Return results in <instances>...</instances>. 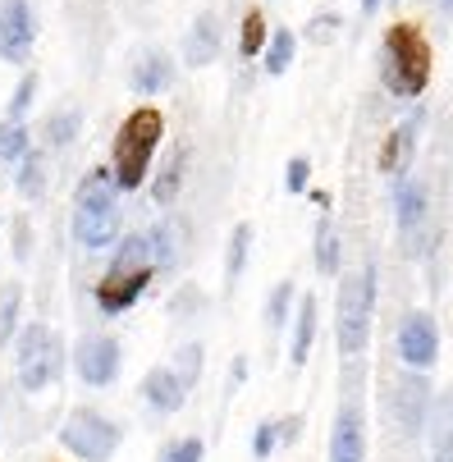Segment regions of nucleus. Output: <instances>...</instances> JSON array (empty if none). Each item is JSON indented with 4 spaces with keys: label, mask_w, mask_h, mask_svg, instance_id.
Listing matches in <instances>:
<instances>
[{
    "label": "nucleus",
    "mask_w": 453,
    "mask_h": 462,
    "mask_svg": "<svg viewBox=\"0 0 453 462\" xmlns=\"http://www.w3.org/2000/svg\"><path fill=\"white\" fill-rule=\"evenodd\" d=\"M143 399L156 408V412H179L188 403V384L174 375V366H152L143 375Z\"/></svg>",
    "instance_id": "16"
},
{
    "label": "nucleus",
    "mask_w": 453,
    "mask_h": 462,
    "mask_svg": "<svg viewBox=\"0 0 453 462\" xmlns=\"http://www.w3.org/2000/svg\"><path fill=\"white\" fill-rule=\"evenodd\" d=\"M399 357L408 371H430L439 357V329L430 311H408L399 325Z\"/></svg>",
    "instance_id": "10"
},
{
    "label": "nucleus",
    "mask_w": 453,
    "mask_h": 462,
    "mask_svg": "<svg viewBox=\"0 0 453 462\" xmlns=\"http://www.w3.org/2000/svg\"><path fill=\"white\" fill-rule=\"evenodd\" d=\"M266 42H271L266 14H262V10H247V14H243V32H238V55H243V60H256V55L266 51Z\"/></svg>",
    "instance_id": "25"
},
{
    "label": "nucleus",
    "mask_w": 453,
    "mask_h": 462,
    "mask_svg": "<svg viewBox=\"0 0 453 462\" xmlns=\"http://www.w3.org/2000/svg\"><path fill=\"white\" fill-rule=\"evenodd\" d=\"M275 444H280V421H262L256 426V435H252V457H271L275 453Z\"/></svg>",
    "instance_id": "33"
},
{
    "label": "nucleus",
    "mask_w": 453,
    "mask_h": 462,
    "mask_svg": "<svg viewBox=\"0 0 453 462\" xmlns=\"http://www.w3.org/2000/svg\"><path fill=\"white\" fill-rule=\"evenodd\" d=\"M14 188L28 197V202H37V197L46 192V161H42V152H23L19 156V174H14Z\"/></svg>",
    "instance_id": "24"
},
{
    "label": "nucleus",
    "mask_w": 453,
    "mask_h": 462,
    "mask_svg": "<svg viewBox=\"0 0 453 462\" xmlns=\"http://www.w3.org/2000/svg\"><path fill=\"white\" fill-rule=\"evenodd\" d=\"M170 83H174V60L165 51H143L134 60V69H128V88L138 97H161Z\"/></svg>",
    "instance_id": "15"
},
{
    "label": "nucleus",
    "mask_w": 453,
    "mask_h": 462,
    "mask_svg": "<svg viewBox=\"0 0 453 462\" xmlns=\"http://www.w3.org/2000/svg\"><path fill=\"white\" fill-rule=\"evenodd\" d=\"M28 147H32V134H28L23 119H5V124H0V161L19 165V156H23Z\"/></svg>",
    "instance_id": "28"
},
{
    "label": "nucleus",
    "mask_w": 453,
    "mask_h": 462,
    "mask_svg": "<svg viewBox=\"0 0 453 462\" xmlns=\"http://www.w3.org/2000/svg\"><path fill=\"white\" fill-rule=\"evenodd\" d=\"M435 55L417 23H394L380 42V83L394 97H421L430 88Z\"/></svg>",
    "instance_id": "4"
},
{
    "label": "nucleus",
    "mask_w": 453,
    "mask_h": 462,
    "mask_svg": "<svg viewBox=\"0 0 453 462\" xmlns=\"http://www.w3.org/2000/svg\"><path fill=\"white\" fill-rule=\"evenodd\" d=\"M152 275H156V266H152V238L147 234H124L115 243V256H110L101 284H97L101 316H124L128 307L147 293Z\"/></svg>",
    "instance_id": "2"
},
{
    "label": "nucleus",
    "mask_w": 453,
    "mask_h": 462,
    "mask_svg": "<svg viewBox=\"0 0 453 462\" xmlns=\"http://www.w3.org/2000/svg\"><path fill=\"white\" fill-rule=\"evenodd\" d=\"M330 462H366V426H362V412H357L353 403L339 408V417H335Z\"/></svg>",
    "instance_id": "14"
},
{
    "label": "nucleus",
    "mask_w": 453,
    "mask_h": 462,
    "mask_svg": "<svg viewBox=\"0 0 453 462\" xmlns=\"http://www.w3.org/2000/svg\"><path fill=\"white\" fill-rule=\"evenodd\" d=\"M293 51H298V37L289 32V28H275L271 32V42H266V74L271 79H280V74H289V64H293Z\"/></svg>",
    "instance_id": "26"
},
{
    "label": "nucleus",
    "mask_w": 453,
    "mask_h": 462,
    "mask_svg": "<svg viewBox=\"0 0 453 462\" xmlns=\"http://www.w3.org/2000/svg\"><path fill=\"white\" fill-rule=\"evenodd\" d=\"M371 316H375V266L366 261L362 271L339 280V298H335V339L344 357H357L366 348Z\"/></svg>",
    "instance_id": "5"
},
{
    "label": "nucleus",
    "mask_w": 453,
    "mask_h": 462,
    "mask_svg": "<svg viewBox=\"0 0 453 462\" xmlns=\"http://www.w3.org/2000/svg\"><path fill=\"white\" fill-rule=\"evenodd\" d=\"M119 366H124L119 339H110V335H88V339H79V348H74V371H79L83 384L106 389V384L119 380Z\"/></svg>",
    "instance_id": "8"
},
{
    "label": "nucleus",
    "mask_w": 453,
    "mask_h": 462,
    "mask_svg": "<svg viewBox=\"0 0 453 462\" xmlns=\"http://www.w3.org/2000/svg\"><path fill=\"white\" fill-rule=\"evenodd\" d=\"M316 271L320 275H339L344 271V238H339L330 216L316 225Z\"/></svg>",
    "instance_id": "20"
},
{
    "label": "nucleus",
    "mask_w": 453,
    "mask_h": 462,
    "mask_svg": "<svg viewBox=\"0 0 453 462\" xmlns=\"http://www.w3.org/2000/svg\"><path fill=\"white\" fill-rule=\"evenodd\" d=\"M174 375L192 389L198 384V375H202V344H183L179 348V357H174Z\"/></svg>",
    "instance_id": "31"
},
{
    "label": "nucleus",
    "mask_w": 453,
    "mask_h": 462,
    "mask_svg": "<svg viewBox=\"0 0 453 462\" xmlns=\"http://www.w3.org/2000/svg\"><path fill=\"white\" fill-rule=\"evenodd\" d=\"M339 32H344V19H339V14H316V19L307 23V42H311V46H330Z\"/></svg>",
    "instance_id": "32"
},
{
    "label": "nucleus",
    "mask_w": 453,
    "mask_h": 462,
    "mask_svg": "<svg viewBox=\"0 0 453 462\" xmlns=\"http://www.w3.org/2000/svg\"><path fill=\"white\" fill-rule=\"evenodd\" d=\"M307 179H311V161H307V156H293V161L284 165V188H289V192H307Z\"/></svg>",
    "instance_id": "35"
},
{
    "label": "nucleus",
    "mask_w": 453,
    "mask_h": 462,
    "mask_svg": "<svg viewBox=\"0 0 453 462\" xmlns=\"http://www.w3.org/2000/svg\"><path fill=\"white\" fill-rule=\"evenodd\" d=\"M37 88H42V79H37V74H23V79H19V88H14V97H10L5 119H23V115L32 110V101H37Z\"/></svg>",
    "instance_id": "30"
},
{
    "label": "nucleus",
    "mask_w": 453,
    "mask_h": 462,
    "mask_svg": "<svg viewBox=\"0 0 453 462\" xmlns=\"http://www.w3.org/2000/svg\"><path fill=\"white\" fill-rule=\"evenodd\" d=\"M375 10H380V0H362V14H366V19H371Z\"/></svg>",
    "instance_id": "37"
},
{
    "label": "nucleus",
    "mask_w": 453,
    "mask_h": 462,
    "mask_svg": "<svg viewBox=\"0 0 453 462\" xmlns=\"http://www.w3.org/2000/svg\"><path fill=\"white\" fill-rule=\"evenodd\" d=\"M247 252H252V225L238 220L234 234H229V252H225V280H229V284L243 280V271H247Z\"/></svg>",
    "instance_id": "27"
},
{
    "label": "nucleus",
    "mask_w": 453,
    "mask_h": 462,
    "mask_svg": "<svg viewBox=\"0 0 453 462\" xmlns=\"http://www.w3.org/2000/svg\"><path fill=\"white\" fill-rule=\"evenodd\" d=\"M216 60H220V14L202 10L198 19H192L188 37H183V64L207 69V64H216Z\"/></svg>",
    "instance_id": "13"
},
{
    "label": "nucleus",
    "mask_w": 453,
    "mask_h": 462,
    "mask_svg": "<svg viewBox=\"0 0 453 462\" xmlns=\"http://www.w3.org/2000/svg\"><path fill=\"white\" fill-rule=\"evenodd\" d=\"M74 243L83 252H106L119 243V183L110 165L88 170V179L74 192Z\"/></svg>",
    "instance_id": "1"
},
{
    "label": "nucleus",
    "mask_w": 453,
    "mask_h": 462,
    "mask_svg": "<svg viewBox=\"0 0 453 462\" xmlns=\"http://www.w3.org/2000/svg\"><path fill=\"white\" fill-rule=\"evenodd\" d=\"M202 453H207V444H202L198 435H192V439H179V444H170L161 462H202Z\"/></svg>",
    "instance_id": "34"
},
{
    "label": "nucleus",
    "mask_w": 453,
    "mask_h": 462,
    "mask_svg": "<svg viewBox=\"0 0 453 462\" xmlns=\"http://www.w3.org/2000/svg\"><path fill=\"white\" fill-rule=\"evenodd\" d=\"M165 138V115L156 106H138L119 124L115 134V152H110V174L119 183V192H138L152 174V156Z\"/></svg>",
    "instance_id": "3"
},
{
    "label": "nucleus",
    "mask_w": 453,
    "mask_h": 462,
    "mask_svg": "<svg viewBox=\"0 0 453 462\" xmlns=\"http://www.w3.org/2000/svg\"><path fill=\"white\" fill-rule=\"evenodd\" d=\"M311 344H316V298H298V311H293V344H289V362L293 366H307L311 357Z\"/></svg>",
    "instance_id": "18"
},
{
    "label": "nucleus",
    "mask_w": 453,
    "mask_h": 462,
    "mask_svg": "<svg viewBox=\"0 0 453 462\" xmlns=\"http://www.w3.org/2000/svg\"><path fill=\"white\" fill-rule=\"evenodd\" d=\"M417 134H421V115L394 124L390 134H384L380 156H375V165H380L384 179H408V170H412V161H417Z\"/></svg>",
    "instance_id": "11"
},
{
    "label": "nucleus",
    "mask_w": 453,
    "mask_h": 462,
    "mask_svg": "<svg viewBox=\"0 0 453 462\" xmlns=\"http://www.w3.org/2000/svg\"><path fill=\"white\" fill-rule=\"evenodd\" d=\"M394 216H399L403 238H417V234H421V225H426V183H417V179H399Z\"/></svg>",
    "instance_id": "17"
},
{
    "label": "nucleus",
    "mask_w": 453,
    "mask_h": 462,
    "mask_svg": "<svg viewBox=\"0 0 453 462\" xmlns=\"http://www.w3.org/2000/svg\"><path fill=\"white\" fill-rule=\"evenodd\" d=\"M119 439H124V430H119L110 417L92 412V408L69 412V421L60 426V444L69 448L74 457H83V462H106V457H115Z\"/></svg>",
    "instance_id": "7"
},
{
    "label": "nucleus",
    "mask_w": 453,
    "mask_h": 462,
    "mask_svg": "<svg viewBox=\"0 0 453 462\" xmlns=\"http://www.w3.org/2000/svg\"><path fill=\"white\" fill-rule=\"evenodd\" d=\"M426 371H408L399 384H394V417L408 435H421L426 426V408H430V384L421 380Z\"/></svg>",
    "instance_id": "12"
},
{
    "label": "nucleus",
    "mask_w": 453,
    "mask_h": 462,
    "mask_svg": "<svg viewBox=\"0 0 453 462\" xmlns=\"http://www.w3.org/2000/svg\"><path fill=\"white\" fill-rule=\"evenodd\" d=\"M183 165H188V152H174V156L161 165V174H156V183H152V202H156V207H170L174 197H179V188H183Z\"/></svg>",
    "instance_id": "22"
},
{
    "label": "nucleus",
    "mask_w": 453,
    "mask_h": 462,
    "mask_svg": "<svg viewBox=\"0 0 453 462\" xmlns=\"http://www.w3.org/2000/svg\"><path fill=\"white\" fill-rule=\"evenodd\" d=\"M439 5H444V14H453V0H439Z\"/></svg>",
    "instance_id": "39"
},
{
    "label": "nucleus",
    "mask_w": 453,
    "mask_h": 462,
    "mask_svg": "<svg viewBox=\"0 0 453 462\" xmlns=\"http://www.w3.org/2000/svg\"><path fill=\"white\" fill-rule=\"evenodd\" d=\"M14 256L28 261V220H14Z\"/></svg>",
    "instance_id": "36"
},
{
    "label": "nucleus",
    "mask_w": 453,
    "mask_h": 462,
    "mask_svg": "<svg viewBox=\"0 0 453 462\" xmlns=\"http://www.w3.org/2000/svg\"><path fill=\"white\" fill-rule=\"evenodd\" d=\"M46 147H69L79 134H83V110L79 106H60L51 119H46Z\"/></svg>",
    "instance_id": "21"
},
{
    "label": "nucleus",
    "mask_w": 453,
    "mask_h": 462,
    "mask_svg": "<svg viewBox=\"0 0 453 462\" xmlns=\"http://www.w3.org/2000/svg\"><path fill=\"white\" fill-rule=\"evenodd\" d=\"M435 462H453V448L448 453H435Z\"/></svg>",
    "instance_id": "38"
},
{
    "label": "nucleus",
    "mask_w": 453,
    "mask_h": 462,
    "mask_svg": "<svg viewBox=\"0 0 453 462\" xmlns=\"http://www.w3.org/2000/svg\"><path fill=\"white\" fill-rule=\"evenodd\" d=\"M14 366H19V389H28V393L51 389L60 380V371H64V344H60V335H55L51 325H42V320L23 325L19 335H14Z\"/></svg>",
    "instance_id": "6"
},
{
    "label": "nucleus",
    "mask_w": 453,
    "mask_h": 462,
    "mask_svg": "<svg viewBox=\"0 0 453 462\" xmlns=\"http://www.w3.org/2000/svg\"><path fill=\"white\" fill-rule=\"evenodd\" d=\"M293 302H298V289H293V280H280V284L271 289V298H266V325H271V329H280V325L289 320Z\"/></svg>",
    "instance_id": "29"
},
{
    "label": "nucleus",
    "mask_w": 453,
    "mask_h": 462,
    "mask_svg": "<svg viewBox=\"0 0 453 462\" xmlns=\"http://www.w3.org/2000/svg\"><path fill=\"white\" fill-rule=\"evenodd\" d=\"M147 238H152V266L156 271H174L179 266V252H183V229L174 220H161V225L147 229Z\"/></svg>",
    "instance_id": "19"
},
{
    "label": "nucleus",
    "mask_w": 453,
    "mask_h": 462,
    "mask_svg": "<svg viewBox=\"0 0 453 462\" xmlns=\"http://www.w3.org/2000/svg\"><path fill=\"white\" fill-rule=\"evenodd\" d=\"M19 311H23V284L10 280L5 289H0V348L14 344V335H19Z\"/></svg>",
    "instance_id": "23"
},
{
    "label": "nucleus",
    "mask_w": 453,
    "mask_h": 462,
    "mask_svg": "<svg viewBox=\"0 0 453 462\" xmlns=\"http://www.w3.org/2000/svg\"><path fill=\"white\" fill-rule=\"evenodd\" d=\"M37 46V14L28 0H0V60L28 64Z\"/></svg>",
    "instance_id": "9"
}]
</instances>
